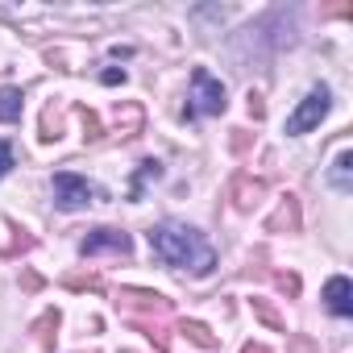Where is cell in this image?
<instances>
[{
    "mask_svg": "<svg viewBox=\"0 0 353 353\" xmlns=\"http://www.w3.org/2000/svg\"><path fill=\"white\" fill-rule=\"evenodd\" d=\"M96 200H104V192L96 183H88L83 174H75V170H59L54 174V204L63 212H79V208H88Z\"/></svg>",
    "mask_w": 353,
    "mask_h": 353,
    "instance_id": "3957f363",
    "label": "cell"
},
{
    "mask_svg": "<svg viewBox=\"0 0 353 353\" xmlns=\"http://www.w3.org/2000/svg\"><path fill=\"white\" fill-rule=\"evenodd\" d=\"M145 237H150V250H154L166 266H174V270H192V274H200V279L216 270V250H212L208 237H204L200 229H192V225L162 221V225H154Z\"/></svg>",
    "mask_w": 353,
    "mask_h": 353,
    "instance_id": "6da1fadb",
    "label": "cell"
},
{
    "mask_svg": "<svg viewBox=\"0 0 353 353\" xmlns=\"http://www.w3.org/2000/svg\"><path fill=\"white\" fill-rule=\"evenodd\" d=\"M266 229H270V233H283V229L295 233V229H299V200H295V196H283V204H279V212L266 221Z\"/></svg>",
    "mask_w": 353,
    "mask_h": 353,
    "instance_id": "9c48e42d",
    "label": "cell"
},
{
    "mask_svg": "<svg viewBox=\"0 0 353 353\" xmlns=\"http://www.w3.org/2000/svg\"><path fill=\"white\" fill-rule=\"evenodd\" d=\"M117 303L125 312H150V316H166L170 312V299L158 295V291H137V287H121L117 291Z\"/></svg>",
    "mask_w": 353,
    "mask_h": 353,
    "instance_id": "8992f818",
    "label": "cell"
},
{
    "mask_svg": "<svg viewBox=\"0 0 353 353\" xmlns=\"http://www.w3.org/2000/svg\"><path fill=\"white\" fill-rule=\"evenodd\" d=\"M262 192H266V183H262V179L237 174V179H233V204H237V212H250V208L262 200Z\"/></svg>",
    "mask_w": 353,
    "mask_h": 353,
    "instance_id": "ba28073f",
    "label": "cell"
},
{
    "mask_svg": "<svg viewBox=\"0 0 353 353\" xmlns=\"http://www.w3.org/2000/svg\"><path fill=\"white\" fill-rule=\"evenodd\" d=\"M150 179H162V162H158V158H145V162H141V170L133 174V192H129V196L137 200V196H141V188H145Z\"/></svg>",
    "mask_w": 353,
    "mask_h": 353,
    "instance_id": "5bb4252c",
    "label": "cell"
},
{
    "mask_svg": "<svg viewBox=\"0 0 353 353\" xmlns=\"http://www.w3.org/2000/svg\"><path fill=\"white\" fill-rule=\"evenodd\" d=\"M63 283H67L71 291H100V287H104V283H100V274H67Z\"/></svg>",
    "mask_w": 353,
    "mask_h": 353,
    "instance_id": "2e32d148",
    "label": "cell"
},
{
    "mask_svg": "<svg viewBox=\"0 0 353 353\" xmlns=\"http://www.w3.org/2000/svg\"><path fill=\"white\" fill-rule=\"evenodd\" d=\"M250 117H254V121H262V117H266V104H262V96H258V92H250Z\"/></svg>",
    "mask_w": 353,
    "mask_h": 353,
    "instance_id": "7402d4cb",
    "label": "cell"
},
{
    "mask_svg": "<svg viewBox=\"0 0 353 353\" xmlns=\"http://www.w3.org/2000/svg\"><path fill=\"white\" fill-rule=\"evenodd\" d=\"M100 83H108V88H117V83H125V71H121V67H108V71L100 75Z\"/></svg>",
    "mask_w": 353,
    "mask_h": 353,
    "instance_id": "44dd1931",
    "label": "cell"
},
{
    "mask_svg": "<svg viewBox=\"0 0 353 353\" xmlns=\"http://www.w3.org/2000/svg\"><path fill=\"white\" fill-rule=\"evenodd\" d=\"M59 324H63V316H59V312H46V316L34 324L38 345H46V349H50V345H54V336H59Z\"/></svg>",
    "mask_w": 353,
    "mask_h": 353,
    "instance_id": "4fadbf2b",
    "label": "cell"
},
{
    "mask_svg": "<svg viewBox=\"0 0 353 353\" xmlns=\"http://www.w3.org/2000/svg\"><path fill=\"white\" fill-rule=\"evenodd\" d=\"M254 312H258V316H262V320H266V324H274V328H283V320H279V316H274V307H266V303H262V299H254Z\"/></svg>",
    "mask_w": 353,
    "mask_h": 353,
    "instance_id": "ffe728a7",
    "label": "cell"
},
{
    "mask_svg": "<svg viewBox=\"0 0 353 353\" xmlns=\"http://www.w3.org/2000/svg\"><path fill=\"white\" fill-rule=\"evenodd\" d=\"M250 141H254V133H245V129H233V141H229V145H233V154H245V150H250Z\"/></svg>",
    "mask_w": 353,
    "mask_h": 353,
    "instance_id": "ac0fdd59",
    "label": "cell"
},
{
    "mask_svg": "<svg viewBox=\"0 0 353 353\" xmlns=\"http://www.w3.org/2000/svg\"><path fill=\"white\" fill-rule=\"evenodd\" d=\"M179 332H183V336H188L192 345H200V349H208V353H212V349L221 345V341H216V336H212V332H208V328L200 324V320H183V324H179Z\"/></svg>",
    "mask_w": 353,
    "mask_h": 353,
    "instance_id": "7c38bea8",
    "label": "cell"
},
{
    "mask_svg": "<svg viewBox=\"0 0 353 353\" xmlns=\"http://www.w3.org/2000/svg\"><path fill=\"white\" fill-rule=\"evenodd\" d=\"M79 117H83V125H88V137H100V121H96V112L79 108Z\"/></svg>",
    "mask_w": 353,
    "mask_h": 353,
    "instance_id": "603a6c76",
    "label": "cell"
},
{
    "mask_svg": "<svg viewBox=\"0 0 353 353\" xmlns=\"http://www.w3.org/2000/svg\"><path fill=\"white\" fill-rule=\"evenodd\" d=\"M79 254L83 258H96V254H121V258H129L133 254V237L121 233V229H92L79 241Z\"/></svg>",
    "mask_w": 353,
    "mask_h": 353,
    "instance_id": "5b68a950",
    "label": "cell"
},
{
    "mask_svg": "<svg viewBox=\"0 0 353 353\" xmlns=\"http://www.w3.org/2000/svg\"><path fill=\"white\" fill-rule=\"evenodd\" d=\"M21 283H26V291H38V287H42V279H38L34 270H26V279H21Z\"/></svg>",
    "mask_w": 353,
    "mask_h": 353,
    "instance_id": "cb8c5ba5",
    "label": "cell"
},
{
    "mask_svg": "<svg viewBox=\"0 0 353 353\" xmlns=\"http://www.w3.org/2000/svg\"><path fill=\"white\" fill-rule=\"evenodd\" d=\"M324 307L332 312V316H353V283L345 279V274H332L328 283H324Z\"/></svg>",
    "mask_w": 353,
    "mask_h": 353,
    "instance_id": "52a82bcc",
    "label": "cell"
},
{
    "mask_svg": "<svg viewBox=\"0 0 353 353\" xmlns=\"http://www.w3.org/2000/svg\"><path fill=\"white\" fill-rule=\"evenodd\" d=\"M241 353H270V349H266V345H258V341H245V345H241Z\"/></svg>",
    "mask_w": 353,
    "mask_h": 353,
    "instance_id": "d4e9b609",
    "label": "cell"
},
{
    "mask_svg": "<svg viewBox=\"0 0 353 353\" xmlns=\"http://www.w3.org/2000/svg\"><path fill=\"white\" fill-rule=\"evenodd\" d=\"M353 150H341L336 154V162H332V170H328V183L336 188V192H353Z\"/></svg>",
    "mask_w": 353,
    "mask_h": 353,
    "instance_id": "30bf717a",
    "label": "cell"
},
{
    "mask_svg": "<svg viewBox=\"0 0 353 353\" xmlns=\"http://www.w3.org/2000/svg\"><path fill=\"white\" fill-rule=\"evenodd\" d=\"M17 166V158H13V141H5L0 137V179H5V174Z\"/></svg>",
    "mask_w": 353,
    "mask_h": 353,
    "instance_id": "e0dca14e",
    "label": "cell"
},
{
    "mask_svg": "<svg viewBox=\"0 0 353 353\" xmlns=\"http://www.w3.org/2000/svg\"><path fill=\"white\" fill-rule=\"evenodd\" d=\"M274 287L287 291V295H299V279L295 274H274Z\"/></svg>",
    "mask_w": 353,
    "mask_h": 353,
    "instance_id": "d6986e66",
    "label": "cell"
},
{
    "mask_svg": "<svg viewBox=\"0 0 353 353\" xmlns=\"http://www.w3.org/2000/svg\"><path fill=\"white\" fill-rule=\"evenodd\" d=\"M229 108V92L225 83L208 71V67H196L192 71V96H188V121H200V117H221Z\"/></svg>",
    "mask_w": 353,
    "mask_h": 353,
    "instance_id": "7a4b0ae2",
    "label": "cell"
},
{
    "mask_svg": "<svg viewBox=\"0 0 353 353\" xmlns=\"http://www.w3.org/2000/svg\"><path fill=\"white\" fill-rule=\"evenodd\" d=\"M133 324L154 341V349H158V353H166V349H170V336H166V328H162V324H154V320H133Z\"/></svg>",
    "mask_w": 353,
    "mask_h": 353,
    "instance_id": "9a60e30c",
    "label": "cell"
},
{
    "mask_svg": "<svg viewBox=\"0 0 353 353\" xmlns=\"http://www.w3.org/2000/svg\"><path fill=\"white\" fill-rule=\"evenodd\" d=\"M328 108H332V92H328L324 83H316V88H312V92H307V96L299 100V108H295V112L287 117V129H283V133H287V137L312 133V129H316V125H320V121L328 117Z\"/></svg>",
    "mask_w": 353,
    "mask_h": 353,
    "instance_id": "277c9868",
    "label": "cell"
},
{
    "mask_svg": "<svg viewBox=\"0 0 353 353\" xmlns=\"http://www.w3.org/2000/svg\"><path fill=\"white\" fill-rule=\"evenodd\" d=\"M21 108H26L21 88H0V121H5V125L21 121Z\"/></svg>",
    "mask_w": 353,
    "mask_h": 353,
    "instance_id": "8fae6325",
    "label": "cell"
}]
</instances>
